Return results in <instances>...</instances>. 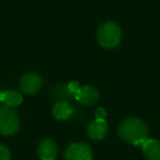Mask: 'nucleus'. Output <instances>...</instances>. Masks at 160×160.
<instances>
[{
	"instance_id": "nucleus-1",
	"label": "nucleus",
	"mask_w": 160,
	"mask_h": 160,
	"mask_svg": "<svg viewBox=\"0 0 160 160\" xmlns=\"http://www.w3.org/2000/svg\"><path fill=\"white\" fill-rule=\"evenodd\" d=\"M118 134L124 142L135 146H142L148 136V127L142 120L131 116L120 123Z\"/></svg>"
},
{
	"instance_id": "nucleus-2",
	"label": "nucleus",
	"mask_w": 160,
	"mask_h": 160,
	"mask_svg": "<svg viewBox=\"0 0 160 160\" xmlns=\"http://www.w3.org/2000/svg\"><path fill=\"white\" fill-rule=\"evenodd\" d=\"M122 38V30L114 21L102 23L97 30V41L103 48L112 49L118 46Z\"/></svg>"
},
{
	"instance_id": "nucleus-3",
	"label": "nucleus",
	"mask_w": 160,
	"mask_h": 160,
	"mask_svg": "<svg viewBox=\"0 0 160 160\" xmlns=\"http://www.w3.org/2000/svg\"><path fill=\"white\" fill-rule=\"evenodd\" d=\"M20 129V118L13 108L0 107V134L11 136Z\"/></svg>"
},
{
	"instance_id": "nucleus-4",
	"label": "nucleus",
	"mask_w": 160,
	"mask_h": 160,
	"mask_svg": "<svg viewBox=\"0 0 160 160\" xmlns=\"http://www.w3.org/2000/svg\"><path fill=\"white\" fill-rule=\"evenodd\" d=\"M65 160H92V150L85 142H72L64 152Z\"/></svg>"
},
{
	"instance_id": "nucleus-5",
	"label": "nucleus",
	"mask_w": 160,
	"mask_h": 160,
	"mask_svg": "<svg viewBox=\"0 0 160 160\" xmlns=\"http://www.w3.org/2000/svg\"><path fill=\"white\" fill-rule=\"evenodd\" d=\"M73 98L83 105H92L100 100V92L93 86L86 85L76 91Z\"/></svg>"
},
{
	"instance_id": "nucleus-6",
	"label": "nucleus",
	"mask_w": 160,
	"mask_h": 160,
	"mask_svg": "<svg viewBox=\"0 0 160 160\" xmlns=\"http://www.w3.org/2000/svg\"><path fill=\"white\" fill-rule=\"evenodd\" d=\"M43 79L38 73L28 72L22 76L20 80V88L27 94H35L41 90Z\"/></svg>"
},
{
	"instance_id": "nucleus-7",
	"label": "nucleus",
	"mask_w": 160,
	"mask_h": 160,
	"mask_svg": "<svg viewBox=\"0 0 160 160\" xmlns=\"http://www.w3.org/2000/svg\"><path fill=\"white\" fill-rule=\"evenodd\" d=\"M58 147L52 139H44L38 147V155L41 160H56Z\"/></svg>"
},
{
	"instance_id": "nucleus-8",
	"label": "nucleus",
	"mask_w": 160,
	"mask_h": 160,
	"mask_svg": "<svg viewBox=\"0 0 160 160\" xmlns=\"http://www.w3.org/2000/svg\"><path fill=\"white\" fill-rule=\"evenodd\" d=\"M108 123L105 120H94L89 123L87 128L88 136L92 140H101L108 134Z\"/></svg>"
},
{
	"instance_id": "nucleus-9",
	"label": "nucleus",
	"mask_w": 160,
	"mask_h": 160,
	"mask_svg": "<svg viewBox=\"0 0 160 160\" xmlns=\"http://www.w3.org/2000/svg\"><path fill=\"white\" fill-rule=\"evenodd\" d=\"M142 150L147 160H160V142L147 138L142 144Z\"/></svg>"
},
{
	"instance_id": "nucleus-10",
	"label": "nucleus",
	"mask_w": 160,
	"mask_h": 160,
	"mask_svg": "<svg viewBox=\"0 0 160 160\" xmlns=\"http://www.w3.org/2000/svg\"><path fill=\"white\" fill-rule=\"evenodd\" d=\"M53 116L58 121H66L72 115L73 111L68 102L65 101H57L52 110Z\"/></svg>"
},
{
	"instance_id": "nucleus-11",
	"label": "nucleus",
	"mask_w": 160,
	"mask_h": 160,
	"mask_svg": "<svg viewBox=\"0 0 160 160\" xmlns=\"http://www.w3.org/2000/svg\"><path fill=\"white\" fill-rule=\"evenodd\" d=\"M23 98L21 93L14 90H9V91H3L1 92L0 96V102H2L5 105L10 108H16L22 103Z\"/></svg>"
},
{
	"instance_id": "nucleus-12",
	"label": "nucleus",
	"mask_w": 160,
	"mask_h": 160,
	"mask_svg": "<svg viewBox=\"0 0 160 160\" xmlns=\"http://www.w3.org/2000/svg\"><path fill=\"white\" fill-rule=\"evenodd\" d=\"M51 96H52V98L57 99L58 101H65V102H67L68 100L73 98V97L69 93L68 89H67V86H65V85L54 86L51 90Z\"/></svg>"
},
{
	"instance_id": "nucleus-13",
	"label": "nucleus",
	"mask_w": 160,
	"mask_h": 160,
	"mask_svg": "<svg viewBox=\"0 0 160 160\" xmlns=\"http://www.w3.org/2000/svg\"><path fill=\"white\" fill-rule=\"evenodd\" d=\"M10 159H11L10 150L5 145L0 144V160H10Z\"/></svg>"
},
{
	"instance_id": "nucleus-14",
	"label": "nucleus",
	"mask_w": 160,
	"mask_h": 160,
	"mask_svg": "<svg viewBox=\"0 0 160 160\" xmlns=\"http://www.w3.org/2000/svg\"><path fill=\"white\" fill-rule=\"evenodd\" d=\"M80 88L79 83L77 82V81H71V82H69L68 85H67V89H68L69 93L71 94V96H75L76 91H77L78 89Z\"/></svg>"
},
{
	"instance_id": "nucleus-15",
	"label": "nucleus",
	"mask_w": 160,
	"mask_h": 160,
	"mask_svg": "<svg viewBox=\"0 0 160 160\" xmlns=\"http://www.w3.org/2000/svg\"><path fill=\"white\" fill-rule=\"evenodd\" d=\"M107 118V111L104 108H99L96 111V118L97 120H105Z\"/></svg>"
},
{
	"instance_id": "nucleus-16",
	"label": "nucleus",
	"mask_w": 160,
	"mask_h": 160,
	"mask_svg": "<svg viewBox=\"0 0 160 160\" xmlns=\"http://www.w3.org/2000/svg\"><path fill=\"white\" fill-rule=\"evenodd\" d=\"M0 96H1V91H0Z\"/></svg>"
}]
</instances>
